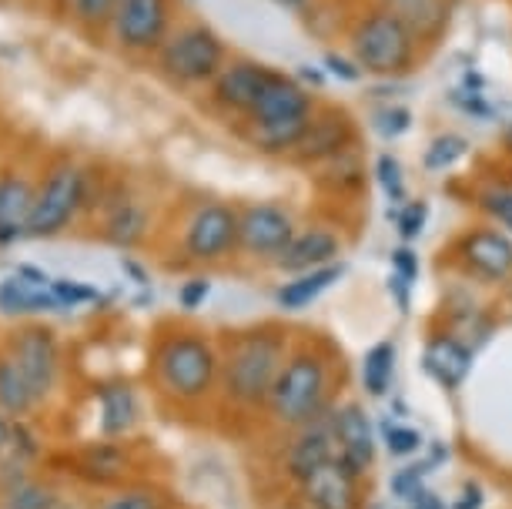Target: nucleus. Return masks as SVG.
I'll use <instances>...</instances> for the list:
<instances>
[{
  "label": "nucleus",
  "instance_id": "nucleus-7",
  "mask_svg": "<svg viewBox=\"0 0 512 509\" xmlns=\"http://www.w3.org/2000/svg\"><path fill=\"white\" fill-rule=\"evenodd\" d=\"M295 235H298L295 215L285 205L258 201V205H248L245 211H241L238 248L241 252H248L251 258H268V262H275Z\"/></svg>",
  "mask_w": 512,
  "mask_h": 509
},
{
  "label": "nucleus",
  "instance_id": "nucleus-52",
  "mask_svg": "<svg viewBox=\"0 0 512 509\" xmlns=\"http://www.w3.org/2000/svg\"><path fill=\"white\" fill-rule=\"evenodd\" d=\"M302 78H305V81H315V84H322V74H318V71H308V67H302Z\"/></svg>",
  "mask_w": 512,
  "mask_h": 509
},
{
  "label": "nucleus",
  "instance_id": "nucleus-40",
  "mask_svg": "<svg viewBox=\"0 0 512 509\" xmlns=\"http://www.w3.org/2000/svg\"><path fill=\"white\" fill-rule=\"evenodd\" d=\"M429 473V463H419V466H405L399 473L392 476V493L399 499H412L415 493L422 489V479Z\"/></svg>",
  "mask_w": 512,
  "mask_h": 509
},
{
  "label": "nucleus",
  "instance_id": "nucleus-29",
  "mask_svg": "<svg viewBox=\"0 0 512 509\" xmlns=\"http://www.w3.org/2000/svg\"><path fill=\"white\" fill-rule=\"evenodd\" d=\"M395 372V345L392 342H375L362 359V386L369 396L382 399L392 386Z\"/></svg>",
  "mask_w": 512,
  "mask_h": 509
},
{
  "label": "nucleus",
  "instance_id": "nucleus-5",
  "mask_svg": "<svg viewBox=\"0 0 512 509\" xmlns=\"http://www.w3.org/2000/svg\"><path fill=\"white\" fill-rule=\"evenodd\" d=\"M225 67V44L205 24H188L168 34L161 44V71L178 84H205L215 81Z\"/></svg>",
  "mask_w": 512,
  "mask_h": 509
},
{
  "label": "nucleus",
  "instance_id": "nucleus-12",
  "mask_svg": "<svg viewBox=\"0 0 512 509\" xmlns=\"http://www.w3.org/2000/svg\"><path fill=\"white\" fill-rule=\"evenodd\" d=\"M332 432H335V456L362 479L375 463V432H372L369 412H365L359 402L335 406Z\"/></svg>",
  "mask_w": 512,
  "mask_h": 509
},
{
  "label": "nucleus",
  "instance_id": "nucleus-50",
  "mask_svg": "<svg viewBox=\"0 0 512 509\" xmlns=\"http://www.w3.org/2000/svg\"><path fill=\"white\" fill-rule=\"evenodd\" d=\"M11 422H7V412L4 409H0V453H4V449H7V443H11Z\"/></svg>",
  "mask_w": 512,
  "mask_h": 509
},
{
  "label": "nucleus",
  "instance_id": "nucleus-16",
  "mask_svg": "<svg viewBox=\"0 0 512 509\" xmlns=\"http://www.w3.org/2000/svg\"><path fill=\"white\" fill-rule=\"evenodd\" d=\"M302 493L312 509H362L359 476L342 459H328L312 476L302 479Z\"/></svg>",
  "mask_w": 512,
  "mask_h": 509
},
{
  "label": "nucleus",
  "instance_id": "nucleus-33",
  "mask_svg": "<svg viewBox=\"0 0 512 509\" xmlns=\"http://www.w3.org/2000/svg\"><path fill=\"white\" fill-rule=\"evenodd\" d=\"M372 128L379 131V138L395 141V138H402V134L412 128V111L405 108V104H385V108L375 111Z\"/></svg>",
  "mask_w": 512,
  "mask_h": 509
},
{
  "label": "nucleus",
  "instance_id": "nucleus-48",
  "mask_svg": "<svg viewBox=\"0 0 512 509\" xmlns=\"http://www.w3.org/2000/svg\"><path fill=\"white\" fill-rule=\"evenodd\" d=\"M499 141H502V155H506L512 161V118L502 124V131H499Z\"/></svg>",
  "mask_w": 512,
  "mask_h": 509
},
{
  "label": "nucleus",
  "instance_id": "nucleus-28",
  "mask_svg": "<svg viewBox=\"0 0 512 509\" xmlns=\"http://www.w3.org/2000/svg\"><path fill=\"white\" fill-rule=\"evenodd\" d=\"M144 228H148V211H144V205H138V201H118L108 215L104 235H108L111 245L134 248L144 238Z\"/></svg>",
  "mask_w": 512,
  "mask_h": 509
},
{
  "label": "nucleus",
  "instance_id": "nucleus-53",
  "mask_svg": "<svg viewBox=\"0 0 512 509\" xmlns=\"http://www.w3.org/2000/svg\"><path fill=\"white\" fill-rule=\"evenodd\" d=\"M506 181H509V185H512V171H509V175H506Z\"/></svg>",
  "mask_w": 512,
  "mask_h": 509
},
{
  "label": "nucleus",
  "instance_id": "nucleus-9",
  "mask_svg": "<svg viewBox=\"0 0 512 509\" xmlns=\"http://www.w3.org/2000/svg\"><path fill=\"white\" fill-rule=\"evenodd\" d=\"M238 225L241 215L231 205L208 201L201 205L188 222L185 252L191 262H221L238 248Z\"/></svg>",
  "mask_w": 512,
  "mask_h": 509
},
{
  "label": "nucleus",
  "instance_id": "nucleus-18",
  "mask_svg": "<svg viewBox=\"0 0 512 509\" xmlns=\"http://www.w3.org/2000/svg\"><path fill=\"white\" fill-rule=\"evenodd\" d=\"M338 255H342V238H338V232L312 225L305 232H298L272 265L285 275H302V272H315V268L335 265Z\"/></svg>",
  "mask_w": 512,
  "mask_h": 509
},
{
  "label": "nucleus",
  "instance_id": "nucleus-44",
  "mask_svg": "<svg viewBox=\"0 0 512 509\" xmlns=\"http://www.w3.org/2000/svg\"><path fill=\"white\" fill-rule=\"evenodd\" d=\"M208 292H211V282L208 278H188L185 285H181V292H178V302H181V309H198L201 302L208 299Z\"/></svg>",
  "mask_w": 512,
  "mask_h": 509
},
{
  "label": "nucleus",
  "instance_id": "nucleus-15",
  "mask_svg": "<svg viewBox=\"0 0 512 509\" xmlns=\"http://www.w3.org/2000/svg\"><path fill=\"white\" fill-rule=\"evenodd\" d=\"M14 362L24 369V376L31 379V386L37 392V399H44L47 392L54 389L57 382V342L51 329H41V325H31V329L17 332L14 339Z\"/></svg>",
  "mask_w": 512,
  "mask_h": 509
},
{
  "label": "nucleus",
  "instance_id": "nucleus-14",
  "mask_svg": "<svg viewBox=\"0 0 512 509\" xmlns=\"http://www.w3.org/2000/svg\"><path fill=\"white\" fill-rule=\"evenodd\" d=\"M275 74V67L268 64H258V61H231L221 67V74L215 78V91H211V98H215L218 108H225L231 114H251L255 108L258 94L265 91L268 78Z\"/></svg>",
  "mask_w": 512,
  "mask_h": 509
},
{
  "label": "nucleus",
  "instance_id": "nucleus-41",
  "mask_svg": "<svg viewBox=\"0 0 512 509\" xmlns=\"http://www.w3.org/2000/svg\"><path fill=\"white\" fill-rule=\"evenodd\" d=\"M104 509H161V496L151 493V489H124Z\"/></svg>",
  "mask_w": 512,
  "mask_h": 509
},
{
  "label": "nucleus",
  "instance_id": "nucleus-45",
  "mask_svg": "<svg viewBox=\"0 0 512 509\" xmlns=\"http://www.w3.org/2000/svg\"><path fill=\"white\" fill-rule=\"evenodd\" d=\"M392 272H399L405 282L415 285V278H419V255H415L409 245L395 248V252H392Z\"/></svg>",
  "mask_w": 512,
  "mask_h": 509
},
{
  "label": "nucleus",
  "instance_id": "nucleus-32",
  "mask_svg": "<svg viewBox=\"0 0 512 509\" xmlns=\"http://www.w3.org/2000/svg\"><path fill=\"white\" fill-rule=\"evenodd\" d=\"M375 181H379L382 195L392 201V205H405V175H402V161L392 155V151H382L375 158Z\"/></svg>",
  "mask_w": 512,
  "mask_h": 509
},
{
  "label": "nucleus",
  "instance_id": "nucleus-47",
  "mask_svg": "<svg viewBox=\"0 0 512 509\" xmlns=\"http://www.w3.org/2000/svg\"><path fill=\"white\" fill-rule=\"evenodd\" d=\"M456 509H482V489L476 483H466V489H462V499L456 503Z\"/></svg>",
  "mask_w": 512,
  "mask_h": 509
},
{
  "label": "nucleus",
  "instance_id": "nucleus-8",
  "mask_svg": "<svg viewBox=\"0 0 512 509\" xmlns=\"http://www.w3.org/2000/svg\"><path fill=\"white\" fill-rule=\"evenodd\" d=\"M452 255H456L462 272L469 278H479V282H506L512 275V235L496 225L462 232Z\"/></svg>",
  "mask_w": 512,
  "mask_h": 509
},
{
  "label": "nucleus",
  "instance_id": "nucleus-35",
  "mask_svg": "<svg viewBox=\"0 0 512 509\" xmlns=\"http://www.w3.org/2000/svg\"><path fill=\"white\" fill-rule=\"evenodd\" d=\"M57 499L47 486H37V483H21L11 489L7 496V509H54Z\"/></svg>",
  "mask_w": 512,
  "mask_h": 509
},
{
  "label": "nucleus",
  "instance_id": "nucleus-34",
  "mask_svg": "<svg viewBox=\"0 0 512 509\" xmlns=\"http://www.w3.org/2000/svg\"><path fill=\"white\" fill-rule=\"evenodd\" d=\"M425 222H429V205H425L422 198L399 205V215H395V228H399V235H402L405 245L415 242V238L425 232Z\"/></svg>",
  "mask_w": 512,
  "mask_h": 509
},
{
  "label": "nucleus",
  "instance_id": "nucleus-10",
  "mask_svg": "<svg viewBox=\"0 0 512 509\" xmlns=\"http://www.w3.org/2000/svg\"><path fill=\"white\" fill-rule=\"evenodd\" d=\"M355 138H359L355 121L342 108H318L312 114V121H308L302 141L288 155V161L305 168H318L325 161H332L335 155H342V151L355 148Z\"/></svg>",
  "mask_w": 512,
  "mask_h": 509
},
{
  "label": "nucleus",
  "instance_id": "nucleus-25",
  "mask_svg": "<svg viewBox=\"0 0 512 509\" xmlns=\"http://www.w3.org/2000/svg\"><path fill=\"white\" fill-rule=\"evenodd\" d=\"M318 188L332 191V195H355V191L365 188V165L359 158V148H349L342 155H335L325 165L312 168Z\"/></svg>",
  "mask_w": 512,
  "mask_h": 509
},
{
  "label": "nucleus",
  "instance_id": "nucleus-23",
  "mask_svg": "<svg viewBox=\"0 0 512 509\" xmlns=\"http://www.w3.org/2000/svg\"><path fill=\"white\" fill-rule=\"evenodd\" d=\"M61 302L54 299L51 285L27 282L24 275L0 282V312L4 315H27V312H54Z\"/></svg>",
  "mask_w": 512,
  "mask_h": 509
},
{
  "label": "nucleus",
  "instance_id": "nucleus-51",
  "mask_svg": "<svg viewBox=\"0 0 512 509\" xmlns=\"http://www.w3.org/2000/svg\"><path fill=\"white\" fill-rule=\"evenodd\" d=\"M272 4H278V7H285V11H305L312 0H272Z\"/></svg>",
  "mask_w": 512,
  "mask_h": 509
},
{
  "label": "nucleus",
  "instance_id": "nucleus-4",
  "mask_svg": "<svg viewBox=\"0 0 512 509\" xmlns=\"http://www.w3.org/2000/svg\"><path fill=\"white\" fill-rule=\"evenodd\" d=\"M218 376V355L201 335H175L158 352V379L164 392L181 402H198L208 396Z\"/></svg>",
  "mask_w": 512,
  "mask_h": 509
},
{
  "label": "nucleus",
  "instance_id": "nucleus-1",
  "mask_svg": "<svg viewBox=\"0 0 512 509\" xmlns=\"http://www.w3.org/2000/svg\"><path fill=\"white\" fill-rule=\"evenodd\" d=\"M349 51L365 71V78L399 81L415 71L422 44L395 14H389L385 7H372L352 24Z\"/></svg>",
  "mask_w": 512,
  "mask_h": 509
},
{
  "label": "nucleus",
  "instance_id": "nucleus-36",
  "mask_svg": "<svg viewBox=\"0 0 512 509\" xmlns=\"http://www.w3.org/2000/svg\"><path fill=\"white\" fill-rule=\"evenodd\" d=\"M382 439H385V449L392 456H412L422 449V436L409 426H399V422H382Z\"/></svg>",
  "mask_w": 512,
  "mask_h": 509
},
{
  "label": "nucleus",
  "instance_id": "nucleus-13",
  "mask_svg": "<svg viewBox=\"0 0 512 509\" xmlns=\"http://www.w3.org/2000/svg\"><path fill=\"white\" fill-rule=\"evenodd\" d=\"M315 94H308V88L298 78L285 71H275L268 78L265 91L258 94L255 108L248 114V124H268V121H298V118H312L315 114Z\"/></svg>",
  "mask_w": 512,
  "mask_h": 509
},
{
  "label": "nucleus",
  "instance_id": "nucleus-31",
  "mask_svg": "<svg viewBox=\"0 0 512 509\" xmlns=\"http://www.w3.org/2000/svg\"><path fill=\"white\" fill-rule=\"evenodd\" d=\"M476 208L489 218L492 225L502 228L506 235H512V185L506 178L482 185L476 191Z\"/></svg>",
  "mask_w": 512,
  "mask_h": 509
},
{
  "label": "nucleus",
  "instance_id": "nucleus-22",
  "mask_svg": "<svg viewBox=\"0 0 512 509\" xmlns=\"http://www.w3.org/2000/svg\"><path fill=\"white\" fill-rule=\"evenodd\" d=\"M37 191L24 178L0 181V242H14L17 235H27L31 225Z\"/></svg>",
  "mask_w": 512,
  "mask_h": 509
},
{
  "label": "nucleus",
  "instance_id": "nucleus-11",
  "mask_svg": "<svg viewBox=\"0 0 512 509\" xmlns=\"http://www.w3.org/2000/svg\"><path fill=\"white\" fill-rule=\"evenodd\" d=\"M111 27L124 51H161L171 27V0H121Z\"/></svg>",
  "mask_w": 512,
  "mask_h": 509
},
{
  "label": "nucleus",
  "instance_id": "nucleus-20",
  "mask_svg": "<svg viewBox=\"0 0 512 509\" xmlns=\"http://www.w3.org/2000/svg\"><path fill=\"white\" fill-rule=\"evenodd\" d=\"M422 369L442 389H459L472 369V349L462 339H456V335H432L422 349Z\"/></svg>",
  "mask_w": 512,
  "mask_h": 509
},
{
  "label": "nucleus",
  "instance_id": "nucleus-21",
  "mask_svg": "<svg viewBox=\"0 0 512 509\" xmlns=\"http://www.w3.org/2000/svg\"><path fill=\"white\" fill-rule=\"evenodd\" d=\"M342 275H345V265H342V262L325 265V268H315V272L292 275V278H288V282L275 292L278 309H285V312H302V309H308V305L322 299V295H325L328 288H332Z\"/></svg>",
  "mask_w": 512,
  "mask_h": 509
},
{
  "label": "nucleus",
  "instance_id": "nucleus-38",
  "mask_svg": "<svg viewBox=\"0 0 512 509\" xmlns=\"http://www.w3.org/2000/svg\"><path fill=\"white\" fill-rule=\"evenodd\" d=\"M118 4L121 0H74V14L77 21L84 24H111L114 14H118Z\"/></svg>",
  "mask_w": 512,
  "mask_h": 509
},
{
  "label": "nucleus",
  "instance_id": "nucleus-54",
  "mask_svg": "<svg viewBox=\"0 0 512 509\" xmlns=\"http://www.w3.org/2000/svg\"><path fill=\"white\" fill-rule=\"evenodd\" d=\"M54 509H64V506H54Z\"/></svg>",
  "mask_w": 512,
  "mask_h": 509
},
{
  "label": "nucleus",
  "instance_id": "nucleus-27",
  "mask_svg": "<svg viewBox=\"0 0 512 509\" xmlns=\"http://www.w3.org/2000/svg\"><path fill=\"white\" fill-rule=\"evenodd\" d=\"M101 399V432L104 436H124L134 419H138V402H134L131 386H104Z\"/></svg>",
  "mask_w": 512,
  "mask_h": 509
},
{
  "label": "nucleus",
  "instance_id": "nucleus-19",
  "mask_svg": "<svg viewBox=\"0 0 512 509\" xmlns=\"http://www.w3.org/2000/svg\"><path fill=\"white\" fill-rule=\"evenodd\" d=\"M379 7L399 17L419 37V44H436L449 31L452 11H456L452 0H379Z\"/></svg>",
  "mask_w": 512,
  "mask_h": 509
},
{
  "label": "nucleus",
  "instance_id": "nucleus-6",
  "mask_svg": "<svg viewBox=\"0 0 512 509\" xmlns=\"http://www.w3.org/2000/svg\"><path fill=\"white\" fill-rule=\"evenodd\" d=\"M84 171L74 165L57 168L51 178L44 181V188L37 191L34 211H31V225H27V235L34 238H51L77 215L84 201Z\"/></svg>",
  "mask_w": 512,
  "mask_h": 509
},
{
  "label": "nucleus",
  "instance_id": "nucleus-37",
  "mask_svg": "<svg viewBox=\"0 0 512 509\" xmlns=\"http://www.w3.org/2000/svg\"><path fill=\"white\" fill-rule=\"evenodd\" d=\"M51 292H54V299L61 302V309H77V305L98 299L94 288L77 285V282H71V278H51Z\"/></svg>",
  "mask_w": 512,
  "mask_h": 509
},
{
  "label": "nucleus",
  "instance_id": "nucleus-49",
  "mask_svg": "<svg viewBox=\"0 0 512 509\" xmlns=\"http://www.w3.org/2000/svg\"><path fill=\"white\" fill-rule=\"evenodd\" d=\"M121 268H124V272H131V275H134V282H138V285H148V275H144V268H141V265H134L131 258H121Z\"/></svg>",
  "mask_w": 512,
  "mask_h": 509
},
{
  "label": "nucleus",
  "instance_id": "nucleus-43",
  "mask_svg": "<svg viewBox=\"0 0 512 509\" xmlns=\"http://www.w3.org/2000/svg\"><path fill=\"white\" fill-rule=\"evenodd\" d=\"M91 459H94V476H98V479L121 476V453L114 446L98 449V453H91Z\"/></svg>",
  "mask_w": 512,
  "mask_h": 509
},
{
  "label": "nucleus",
  "instance_id": "nucleus-55",
  "mask_svg": "<svg viewBox=\"0 0 512 509\" xmlns=\"http://www.w3.org/2000/svg\"><path fill=\"white\" fill-rule=\"evenodd\" d=\"M412 509H419V506H412Z\"/></svg>",
  "mask_w": 512,
  "mask_h": 509
},
{
  "label": "nucleus",
  "instance_id": "nucleus-46",
  "mask_svg": "<svg viewBox=\"0 0 512 509\" xmlns=\"http://www.w3.org/2000/svg\"><path fill=\"white\" fill-rule=\"evenodd\" d=\"M389 295L395 299V305H399V312L409 315V309H412V282H405L399 272H392L389 275Z\"/></svg>",
  "mask_w": 512,
  "mask_h": 509
},
{
  "label": "nucleus",
  "instance_id": "nucleus-2",
  "mask_svg": "<svg viewBox=\"0 0 512 509\" xmlns=\"http://www.w3.org/2000/svg\"><path fill=\"white\" fill-rule=\"evenodd\" d=\"M285 335L278 329H251L241 332L235 342L228 345L225 355V392L238 406H262L272 396V386L278 372L285 366Z\"/></svg>",
  "mask_w": 512,
  "mask_h": 509
},
{
  "label": "nucleus",
  "instance_id": "nucleus-42",
  "mask_svg": "<svg viewBox=\"0 0 512 509\" xmlns=\"http://www.w3.org/2000/svg\"><path fill=\"white\" fill-rule=\"evenodd\" d=\"M325 71L332 74V78L345 81V84H355V81L365 78L359 61H355V57H342V54H325Z\"/></svg>",
  "mask_w": 512,
  "mask_h": 509
},
{
  "label": "nucleus",
  "instance_id": "nucleus-24",
  "mask_svg": "<svg viewBox=\"0 0 512 509\" xmlns=\"http://www.w3.org/2000/svg\"><path fill=\"white\" fill-rule=\"evenodd\" d=\"M318 111V108H315ZM312 118H298V121H268V124H248L245 138L255 151L262 155H278L288 158L295 151V144L302 141V134Z\"/></svg>",
  "mask_w": 512,
  "mask_h": 509
},
{
  "label": "nucleus",
  "instance_id": "nucleus-17",
  "mask_svg": "<svg viewBox=\"0 0 512 509\" xmlns=\"http://www.w3.org/2000/svg\"><path fill=\"white\" fill-rule=\"evenodd\" d=\"M335 409V406H332ZM332 409H325L322 416L305 422L298 429V439L288 446L285 453V469L292 479H308L318 466H325L328 459H335V432H332Z\"/></svg>",
  "mask_w": 512,
  "mask_h": 509
},
{
  "label": "nucleus",
  "instance_id": "nucleus-39",
  "mask_svg": "<svg viewBox=\"0 0 512 509\" xmlns=\"http://www.w3.org/2000/svg\"><path fill=\"white\" fill-rule=\"evenodd\" d=\"M452 98V104H456L459 111H466V114H472L476 121H489L492 118V104L486 101V94L482 91H469V88H456L449 94Z\"/></svg>",
  "mask_w": 512,
  "mask_h": 509
},
{
  "label": "nucleus",
  "instance_id": "nucleus-3",
  "mask_svg": "<svg viewBox=\"0 0 512 509\" xmlns=\"http://www.w3.org/2000/svg\"><path fill=\"white\" fill-rule=\"evenodd\" d=\"M328 386H332V366H328L325 355L298 349L288 355L282 372H278L272 396H268V412L275 416L278 426L302 429L305 422L332 409Z\"/></svg>",
  "mask_w": 512,
  "mask_h": 509
},
{
  "label": "nucleus",
  "instance_id": "nucleus-26",
  "mask_svg": "<svg viewBox=\"0 0 512 509\" xmlns=\"http://www.w3.org/2000/svg\"><path fill=\"white\" fill-rule=\"evenodd\" d=\"M37 406V392L24 369L14 362V355H0V409L7 416H24Z\"/></svg>",
  "mask_w": 512,
  "mask_h": 509
},
{
  "label": "nucleus",
  "instance_id": "nucleus-30",
  "mask_svg": "<svg viewBox=\"0 0 512 509\" xmlns=\"http://www.w3.org/2000/svg\"><path fill=\"white\" fill-rule=\"evenodd\" d=\"M466 155H469V138H462L456 131H446L429 141V148H425V155H422V168L429 171V175H446V171L456 168Z\"/></svg>",
  "mask_w": 512,
  "mask_h": 509
}]
</instances>
